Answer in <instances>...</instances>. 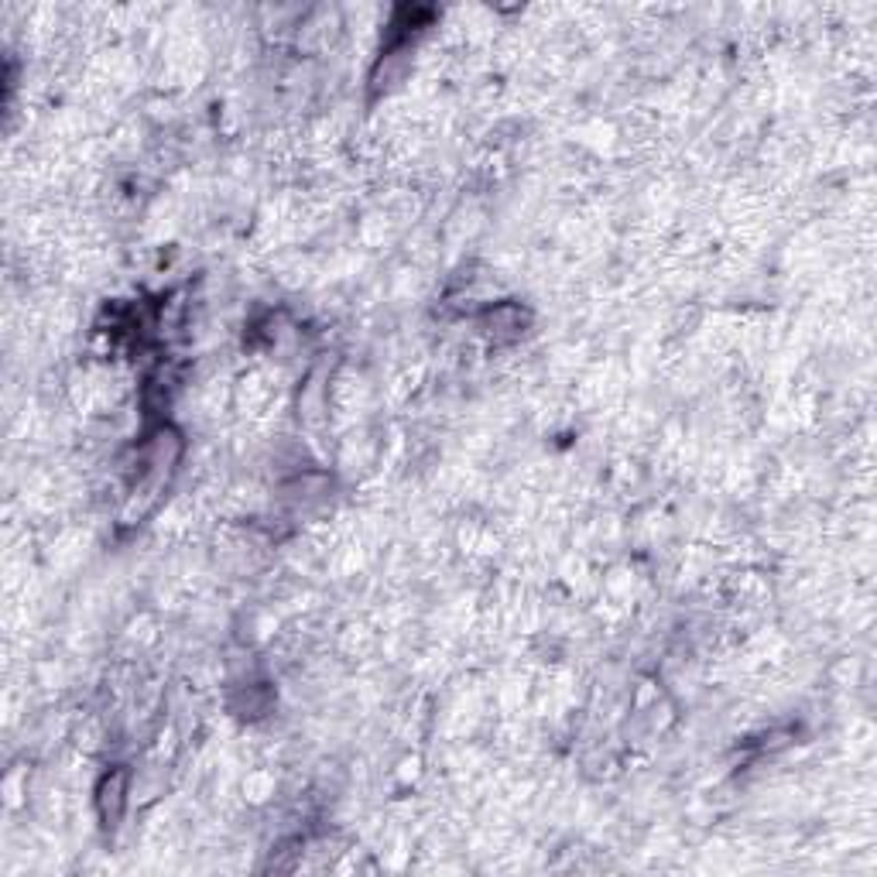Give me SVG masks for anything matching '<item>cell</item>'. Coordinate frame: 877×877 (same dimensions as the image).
<instances>
[{
  "label": "cell",
  "mask_w": 877,
  "mask_h": 877,
  "mask_svg": "<svg viewBox=\"0 0 877 877\" xmlns=\"http://www.w3.org/2000/svg\"><path fill=\"white\" fill-rule=\"evenodd\" d=\"M127 809V772L124 767H110L97 785V813L103 826H117Z\"/></svg>",
  "instance_id": "obj_1"
}]
</instances>
